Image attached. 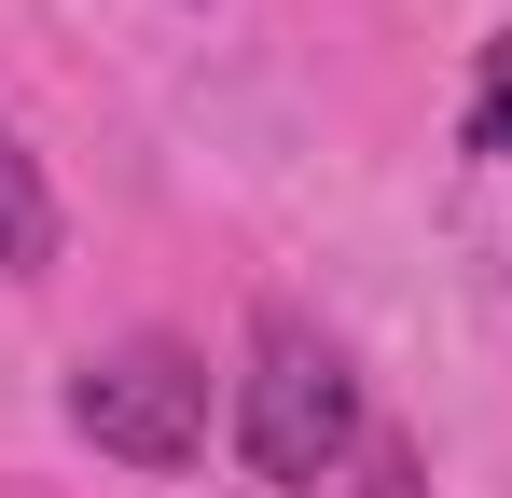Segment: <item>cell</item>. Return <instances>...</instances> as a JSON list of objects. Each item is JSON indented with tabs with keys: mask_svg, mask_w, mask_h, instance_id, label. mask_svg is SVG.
Here are the masks:
<instances>
[{
	"mask_svg": "<svg viewBox=\"0 0 512 498\" xmlns=\"http://www.w3.org/2000/svg\"><path fill=\"white\" fill-rule=\"evenodd\" d=\"M236 443H250L263 485H319L346 443H360V374L319 319L263 305L250 319V374H236Z\"/></svg>",
	"mask_w": 512,
	"mask_h": 498,
	"instance_id": "6da1fadb",
	"label": "cell"
},
{
	"mask_svg": "<svg viewBox=\"0 0 512 498\" xmlns=\"http://www.w3.org/2000/svg\"><path fill=\"white\" fill-rule=\"evenodd\" d=\"M70 429L97 457H125V471H180V457H208V360L167 346V332H139V346H111V360L70 374Z\"/></svg>",
	"mask_w": 512,
	"mask_h": 498,
	"instance_id": "7a4b0ae2",
	"label": "cell"
},
{
	"mask_svg": "<svg viewBox=\"0 0 512 498\" xmlns=\"http://www.w3.org/2000/svg\"><path fill=\"white\" fill-rule=\"evenodd\" d=\"M56 263V194H42V166L0 139V277H42Z\"/></svg>",
	"mask_w": 512,
	"mask_h": 498,
	"instance_id": "3957f363",
	"label": "cell"
},
{
	"mask_svg": "<svg viewBox=\"0 0 512 498\" xmlns=\"http://www.w3.org/2000/svg\"><path fill=\"white\" fill-rule=\"evenodd\" d=\"M471 153H485V166H512V28L485 42V97H471Z\"/></svg>",
	"mask_w": 512,
	"mask_h": 498,
	"instance_id": "277c9868",
	"label": "cell"
},
{
	"mask_svg": "<svg viewBox=\"0 0 512 498\" xmlns=\"http://www.w3.org/2000/svg\"><path fill=\"white\" fill-rule=\"evenodd\" d=\"M360 498H429V471L402 457V443H374V471H360Z\"/></svg>",
	"mask_w": 512,
	"mask_h": 498,
	"instance_id": "5b68a950",
	"label": "cell"
}]
</instances>
